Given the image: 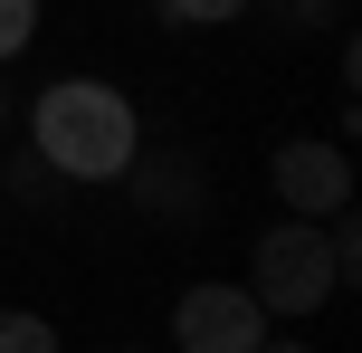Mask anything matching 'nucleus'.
Masks as SVG:
<instances>
[{"mask_svg": "<svg viewBox=\"0 0 362 353\" xmlns=\"http://www.w3.org/2000/svg\"><path fill=\"white\" fill-rule=\"evenodd\" d=\"M10 191L19 201H57V172L38 163V153H10Z\"/></svg>", "mask_w": 362, "mask_h": 353, "instance_id": "nucleus-9", "label": "nucleus"}, {"mask_svg": "<svg viewBox=\"0 0 362 353\" xmlns=\"http://www.w3.org/2000/svg\"><path fill=\"white\" fill-rule=\"evenodd\" d=\"M29 38H38V0H0V67H10Z\"/></svg>", "mask_w": 362, "mask_h": 353, "instance_id": "nucleus-8", "label": "nucleus"}, {"mask_svg": "<svg viewBox=\"0 0 362 353\" xmlns=\"http://www.w3.org/2000/svg\"><path fill=\"white\" fill-rule=\"evenodd\" d=\"M29 153L57 182H124V163L144 153V115L105 76H57L29 105Z\"/></svg>", "mask_w": 362, "mask_h": 353, "instance_id": "nucleus-1", "label": "nucleus"}, {"mask_svg": "<svg viewBox=\"0 0 362 353\" xmlns=\"http://www.w3.org/2000/svg\"><path fill=\"white\" fill-rule=\"evenodd\" d=\"M0 353H57V325H48V316H19V306H0Z\"/></svg>", "mask_w": 362, "mask_h": 353, "instance_id": "nucleus-7", "label": "nucleus"}, {"mask_svg": "<svg viewBox=\"0 0 362 353\" xmlns=\"http://www.w3.org/2000/svg\"><path fill=\"white\" fill-rule=\"evenodd\" d=\"M257 353H315L305 335H267V344H257Z\"/></svg>", "mask_w": 362, "mask_h": 353, "instance_id": "nucleus-11", "label": "nucleus"}, {"mask_svg": "<svg viewBox=\"0 0 362 353\" xmlns=\"http://www.w3.org/2000/svg\"><path fill=\"white\" fill-rule=\"evenodd\" d=\"M267 335H276V325L257 316V296L229 287V277L181 287V306H172V353H257Z\"/></svg>", "mask_w": 362, "mask_h": 353, "instance_id": "nucleus-3", "label": "nucleus"}, {"mask_svg": "<svg viewBox=\"0 0 362 353\" xmlns=\"http://www.w3.org/2000/svg\"><path fill=\"white\" fill-rule=\"evenodd\" d=\"M267 182L286 201V220H334V210H353V153L325 134H296L267 153Z\"/></svg>", "mask_w": 362, "mask_h": 353, "instance_id": "nucleus-4", "label": "nucleus"}, {"mask_svg": "<svg viewBox=\"0 0 362 353\" xmlns=\"http://www.w3.org/2000/svg\"><path fill=\"white\" fill-rule=\"evenodd\" d=\"M257 0H163V19L172 29H229V19H248Z\"/></svg>", "mask_w": 362, "mask_h": 353, "instance_id": "nucleus-6", "label": "nucleus"}, {"mask_svg": "<svg viewBox=\"0 0 362 353\" xmlns=\"http://www.w3.org/2000/svg\"><path fill=\"white\" fill-rule=\"evenodd\" d=\"M124 353H153V344H124Z\"/></svg>", "mask_w": 362, "mask_h": 353, "instance_id": "nucleus-13", "label": "nucleus"}, {"mask_svg": "<svg viewBox=\"0 0 362 353\" xmlns=\"http://www.w3.org/2000/svg\"><path fill=\"white\" fill-rule=\"evenodd\" d=\"M238 287L257 296L267 325H315L334 296H344L325 220H276V229H257V239H248V277H238Z\"/></svg>", "mask_w": 362, "mask_h": 353, "instance_id": "nucleus-2", "label": "nucleus"}, {"mask_svg": "<svg viewBox=\"0 0 362 353\" xmlns=\"http://www.w3.org/2000/svg\"><path fill=\"white\" fill-rule=\"evenodd\" d=\"M124 182H134V201H144L153 220H172V229H191L200 210H210L200 153H181V144H163V153H134V163H124Z\"/></svg>", "mask_w": 362, "mask_h": 353, "instance_id": "nucleus-5", "label": "nucleus"}, {"mask_svg": "<svg viewBox=\"0 0 362 353\" xmlns=\"http://www.w3.org/2000/svg\"><path fill=\"white\" fill-rule=\"evenodd\" d=\"M0 125H10V86H0Z\"/></svg>", "mask_w": 362, "mask_h": 353, "instance_id": "nucleus-12", "label": "nucleus"}, {"mask_svg": "<svg viewBox=\"0 0 362 353\" xmlns=\"http://www.w3.org/2000/svg\"><path fill=\"white\" fill-rule=\"evenodd\" d=\"M286 29H344V0H276Z\"/></svg>", "mask_w": 362, "mask_h": 353, "instance_id": "nucleus-10", "label": "nucleus"}]
</instances>
